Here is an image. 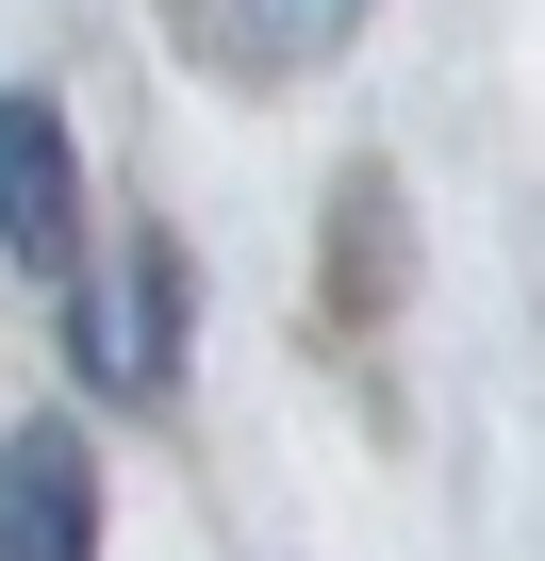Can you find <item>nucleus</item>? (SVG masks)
I'll return each mask as SVG.
<instances>
[{"label": "nucleus", "mask_w": 545, "mask_h": 561, "mask_svg": "<svg viewBox=\"0 0 545 561\" xmlns=\"http://www.w3.org/2000/svg\"><path fill=\"white\" fill-rule=\"evenodd\" d=\"M166 34L215 83H298V67H331L364 34V0H166Z\"/></svg>", "instance_id": "1"}, {"label": "nucleus", "mask_w": 545, "mask_h": 561, "mask_svg": "<svg viewBox=\"0 0 545 561\" xmlns=\"http://www.w3.org/2000/svg\"><path fill=\"white\" fill-rule=\"evenodd\" d=\"M0 561H100V462L67 413H34L0 446Z\"/></svg>", "instance_id": "2"}, {"label": "nucleus", "mask_w": 545, "mask_h": 561, "mask_svg": "<svg viewBox=\"0 0 545 561\" xmlns=\"http://www.w3.org/2000/svg\"><path fill=\"white\" fill-rule=\"evenodd\" d=\"M0 248H18L34 280H67V248H83V165H67V116L34 83L0 100Z\"/></svg>", "instance_id": "3"}, {"label": "nucleus", "mask_w": 545, "mask_h": 561, "mask_svg": "<svg viewBox=\"0 0 545 561\" xmlns=\"http://www.w3.org/2000/svg\"><path fill=\"white\" fill-rule=\"evenodd\" d=\"M381 298H397V182L348 165L331 182V314H381Z\"/></svg>", "instance_id": "4"}]
</instances>
